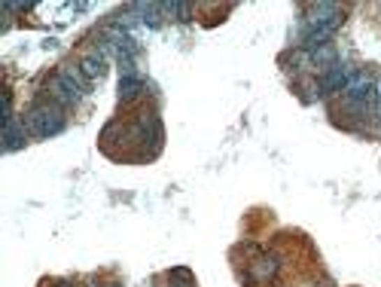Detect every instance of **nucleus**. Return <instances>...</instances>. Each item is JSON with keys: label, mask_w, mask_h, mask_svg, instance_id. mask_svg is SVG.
Here are the masks:
<instances>
[{"label": "nucleus", "mask_w": 381, "mask_h": 287, "mask_svg": "<svg viewBox=\"0 0 381 287\" xmlns=\"http://www.w3.org/2000/svg\"><path fill=\"white\" fill-rule=\"evenodd\" d=\"M143 92H147V83L141 77H122L120 80V98L122 101H138Z\"/></svg>", "instance_id": "obj_5"}, {"label": "nucleus", "mask_w": 381, "mask_h": 287, "mask_svg": "<svg viewBox=\"0 0 381 287\" xmlns=\"http://www.w3.org/2000/svg\"><path fill=\"white\" fill-rule=\"evenodd\" d=\"M375 95H378V101H381V80H378V86H375Z\"/></svg>", "instance_id": "obj_9"}, {"label": "nucleus", "mask_w": 381, "mask_h": 287, "mask_svg": "<svg viewBox=\"0 0 381 287\" xmlns=\"http://www.w3.org/2000/svg\"><path fill=\"white\" fill-rule=\"evenodd\" d=\"M275 272H278L275 257H262L259 263H253V278H257V281H266V278H272Z\"/></svg>", "instance_id": "obj_7"}, {"label": "nucleus", "mask_w": 381, "mask_h": 287, "mask_svg": "<svg viewBox=\"0 0 381 287\" xmlns=\"http://www.w3.org/2000/svg\"><path fill=\"white\" fill-rule=\"evenodd\" d=\"M24 125H28V132L34 138H52V134L64 132V125H67L64 107L52 104V101H40V104H34L24 113Z\"/></svg>", "instance_id": "obj_1"}, {"label": "nucleus", "mask_w": 381, "mask_h": 287, "mask_svg": "<svg viewBox=\"0 0 381 287\" xmlns=\"http://www.w3.org/2000/svg\"><path fill=\"white\" fill-rule=\"evenodd\" d=\"M168 278H171V287H196V278H192L189 269H171L168 272Z\"/></svg>", "instance_id": "obj_8"}, {"label": "nucleus", "mask_w": 381, "mask_h": 287, "mask_svg": "<svg viewBox=\"0 0 381 287\" xmlns=\"http://www.w3.org/2000/svg\"><path fill=\"white\" fill-rule=\"evenodd\" d=\"M354 67H348V64H333L329 71H324V77H320L317 83H320V92L324 95H333V92H345V86L351 83V77H354Z\"/></svg>", "instance_id": "obj_2"}, {"label": "nucleus", "mask_w": 381, "mask_h": 287, "mask_svg": "<svg viewBox=\"0 0 381 287\" xmlns=\"http://www.w3.org/2000/svg\"><path fill=\"white\" fill-rule=\"evenodd\" d=\"M28 125H24V120H10L3 125V147L6 150H19V147H24L28 144Z\"/></svg>", "instance_id": "obj_4"}, {"label": "nucleus", "mask_w": 381, "mask_h": 287, "mask_svg": "<svg viewBox=\"0 0 381 287\" xmlns=\"http://www.w3.org/2000/svg\"><path fill=\"white\" fill-rule=\"evenodd\" d=\"M342 95L348 98L351 104H360V107H363V104H366V101L372 98V77H369L366 71H357V74L351 77L348 86H345Z\"/></svg>", "instance_id": "obj_3"}, {"label": "nucleus", "mask_w": 381, "mask_h": 287, "mask_svg": "<svg viewBox=\"0 0 381 287\" xmlns=\"http://www.w3.org/2000/svg\"><path fill=\"white\" fill-rule=\"evenodd\" d=\"M80 71L86 74V80H98L101 74H104V55H101L98 49H95V52H89V55L80 62Z\"/></svg>", "instance_id": "obj_6"}]
</instances>
